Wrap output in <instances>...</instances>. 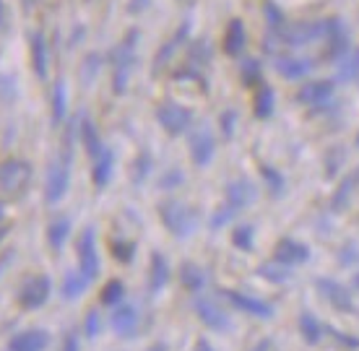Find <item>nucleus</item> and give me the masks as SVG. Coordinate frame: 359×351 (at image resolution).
I'll return each instance as SVG.
<instances>
[{
    "mask_svg": "<svg viewBox=\"0 0 359 351\" xmlns=\"http://www.w3.org/2000/svg\"><path fill=\"white\" fill-rule=\"evenodd\" d=\"M273 89H269V86H263L261 91H258V97H255V104H252V109H255V117L258 120H269L271 115H273Z\"/></svg>",
    "mask_w": 359,
    "mask_h": 351,
    "instance_id": "f704fd0d",
    "label": "nucleus"
},
{
    "mask_svg": "<svg viewBox=\"0 0 359 351\" xmlns=\"http://www.w3.org/2000/svg\"><path fill=\"white\" fill-rule=\"evenodd\" d=\"M53 341V336L42 331V328H27V331H18L8 338L11 351H45Z\"/></svg>",
    "mask_w": 359,
    "mask_h": 351,
    "instance_id": "2eb2a0df",
    "label": "nucleus"
},
{
    "mask_svg": "<svg viewBox=\"0 0 359 351\" xmlns=\"http://www.w3.org/2000/svg\"><path fill=\"white\" fill-rule=\"evenodd\" d=\"M357 180H359V172H351L349 177L339 185V190L333 193V200H331V208L339 214V211H346V206H349L351 200V193H354V188H357Z\"/></svg>",
    "mask_w": 359,
    "mask_h": 351,
    "instance_id": "2f4dec72",
    "label": "nucleus"
},
{
    "mask_svg": "<svg viewBox=\"0 0 359 351\" xmlns=\"http://www.w3.org/2000/svg\"><path fill=\"white\" fill-rule=\"evenodd\" d=\"M99 333H102V315H99V310H89L83 315V336L86 338H97Z\"/></svg>",
    "mask_w": 359,
    "mask_h": 351,
    "instance_id": "58836bf2",
    "label": "nucleus"
},
{
    "mask_svg": "<svg viewBox=\"0 0 359 351\" xmlns=\"http://www.w3.org/2000/svg\"><path fill=\"white\" fill-rule=\"evenodd\" d=\"M170 276H172V268L167 255L164 252H151V258H149V273H146L149 294H159L170 284Z\"/></svg>",
    "mask_w": 359,
    "mask_h": 351,
    "instance_id": "dca6fc26",
    "label": "nucleus"
},
{
    "mask_svg": "<svg viewBox=\"0 0 359 351\" xmlns=\"http://www.w3.org/2000/svg\"><path fill=\"white\" fill-rule=\"evenodd\" d=\"M42 0H21V6H24V11L27 13H32V11H36V6H39Z\"/></svg>",
    "mask_w": 359,
    "mask_h": 351,
    "instance_id": "603ef678",
    "label": "nucleus"
},
{
    "mask_svg": "<svg viewBox=\"0 0 359 351\" xmlns=\"http://www.w3.org/2000/svg\"><path fill=\"white\" fill-rule=\"evenodd\" d=\"M188 34H190V21H182V24H180V27L170 34V39H167V42H162V45H159V50L154 53L151 73H162L164 68L172 63V57H175V53H177L180 47L185 45Z\"/></svg>",
    "mask_w": 359,
    "mask_h": 351,
    "instance_id": "f8f14e48",
    "label": "nucleus"
},
{
    "mask_svg": "<svg viewBox=\"0 0 359 351\" xmlns=\"http://www.w3.org/2000/svg\"><path fill=\"white\" fill-rule=\"evenodd\" d=\"M71 232H73V219L68 214H57V216L50 219V224H47V245H50V250L60 252L68 245L71 240Z\"/></svg>",
    "mask_w": 359,
    "mask_h": 351,
    "instance_id": "a211bd4d",
    "label": "nucleus"
},
{
    "mask_svg": "<svg viewBox=\"0 0 359 351\" xmlns=\"http://www.w3.org/2000/svg\"><path fill=\"white\" fill-rule=\"evenodd\" d=\"M154 0H128L126 3V13L128 16H141V13H146L149 11V6H151Z\"/></svg>",
    "mask_w": 359,
    "mask_h": 351,
    "instance_id": "c03bdc74",
    "label": "nucleus"
},
{
    "mask_svg": "<svg viewBox=\"0 0 359 351\" xmlns=\"http://www.w3.org/2000/svg\"><path fill=\"white\" fill-rule=\"evenodd\" d=\"M60 351H81V341H79V333H76V331H65L63 349Z\"/></svg>",
    "mask_w": 359,
    "mask_h": 351,
    "instance_id": "49530a36",
    "label": "nucleus"
},
{
    "mask_svg": "<svg viewBox=\"0 0 359 351\" xmlns=\"http://www.w3.org/2000/svg\"><path fill=\"white\" fill-rule=\"evenodd\" d=\"M263 174L269 177V185L273 190H281V180H278V172H273V170H269V167H263Z\"/></svg>",
    "mask_w": 359,
    "mask_h": 351,
    "instance_id": "8fccbe9b",
    "label": "nucleus"
},
{
    "mask_svg": "<svg viewBox=\"0 0 359 351\" xmlns=\"http://www.w3.org/2000/svg\"><path fill=\"white\" fill-rule=\"evenodd\" d=\"M325 29L328 24H320V21H294V24H289L284 27L281 32H276L281 36V42H287L292 47H302V45H310L315 39H320L325 34Z\"/></svg>",
    "mask_w": 359,
    "mask_h": 351,
    "instance_id": "9d476101",
    "label": "nucleus"
},
{
    "mask_svg": "<svg viewBox=\"0 0 359 351\" xmlns=\"http://www.w3.org/2000/svg\"><path fill=\"white\" fill-rule=\"evenodd\" d=\"M151 170H154L151 153H149V151H141L133 159V167H130V180H133V185H144V182L149 180Z\"/></svg>",
    "mask_w": 359,
    "mask_h": 351,
    "instance_id": "473e14b6",
    "label": "nucleus"
},
{
    "mask_svg": "<svg viewBox=\"0 0 359 351\" xmlns=\"http://www.w3.org/2000/svg\"><path fill=\"white\" fill-rule=\"evenodd\" d=\"M11 261H13V250H3V252H0V276H3V270L11 266Z\"/></svg>",
    "mask_w": 359,
    "mask_h": 351,
    "instance_id": "3c124183",
    "label": "nucleus"
},
{
    "mask_svg": "<svg viewBox=\"0 0 359 351\" xmlns=\"http://www.w3.org/2000/svg\"><path fill=\"white\" fill-rule=\"evenodd\" d=\"M315 63L307 60V57H299V55H281L276 60V71L284 76V78H302L313 71Z\"/></svg>",
    "mask_w": 359,
    "mask_h": 351,
    "instance_id": "5701e85b",
    "label": "nucleus"
},
{
    "mask_svg": "<svg viewBox=\"0 0 359 351\" xmlns=\"http://www.w3.org/2000/svg\"><path fill=\"white\" fill-rule=\"evenodd\" d=\"M333 97V81H313L302 86L299 94H297V99L302 102V104H323Z\"/></svg>",
    "mask_w": 359,
    "mask_h": 351,
    "instance_id": "393cba45",
    "label": "nucleus"
},
{
    "mask_svg": "<svg viewBox=\"0 0 359 351\" xmlns=\"http://www.w3.org/2000/svg\"><path fill=\"white\" fill-rule=\"evenodd\" d=\"M68 120V83L65 78H55L53 89H50V125L60 130Z\"/></svg>",
    "mask_w": 359,
    "mask_h": 351,
    "instance_id": "4468645a",
    "label": "nucleus"
},
{
    "mask_svg": "<svg viewBox=\"0 0 359 351\" xmlns=\"http://www.w3.org/2000/svg\"><path fill=\"white\" fill-rule=\"evenodd\" d=\"M359 78V47L349 50V53L341 57V65H339V81L349 83Z\"/></svg>",
    "mask_w": 359,
    "mask_h": 351,
    "instance_id": "72a5a7b5",
    "label": "nucleus"
},
{
    "mask_svg": "<svg viewBox=\"0 0 359 351\" xmlns=\"http://www.w3.org/2000/svg\"><path fill=\"white\" fill-rule=\"evenodd\" d=\"M328 57L331 60H341L344 55L349 53V32L344 27V21L339 18H333L328 21Z\"/></svg>",
    "mask_w": 359,
    "mask_h": 351,
    "instance_id": "412c9836",
    "label": "nucleus"
},
{
    "mask_svg": "<svg viewBox=\"0 0 359 351\" xmlns=\"http://www.w3.org/2000/svg\"><path fill=\"white\" fill-rule=\"evenodd\" d=\"M299 328H302V336H305L307 343L320 341V323H318L310 312H302V317H299Z\"/></svg>",
    "mask_w": 359,
    "mask_h": 351,
    "instance_id": "e433bc0d",
    "label": "nucleus"
},
{
    "mask_svg": "<svg viewBox=\"0 0 359 351\" xmlns=\"http://www.w3.org/2000/svg\"><path fill=\"white\" fill-rule=\"evenodd\" d=\"M232 242L240 247V250H250L252 247V229L248 224H243V226H237L232 232Z\"/></svg>",
    "mask_w": 359,
    "mask_h": 351,
    "instance_id": "a19ab883",
    "label": "nucleus"
},
{
    "mask_svg": "<svg viewBox=\"0 0 359 351\" xmlns=\"http://www.w3.org/2000/svg\"><path fill=\"white\" fill-rule=\"evenodd\" d=\"M50 294H53V279L47 273H34V276H29L21 284L16 299L24 310H42L47 305Z\"/></svg>",
    "mask_w": 359,
    "mask_h": 351,
    "instance_id": "0eeeda50",
    "label": "nucleus"
},
{
    "mask_svg": "<svg viewBox=\"0 0 359 351\" xmlns=\"http://www.w3.org/2000/svg\"><path fill=\"white\" fill-rule=\"evenodd\" d=\"M196 351H214V349H211V343H208L206 338H201V341L196 343Z\"/></svg>",
    "mask_w": 359,
    "mask_h": 351,
    "instance_id": "864d4df0",
    "label": "nucleus"
},
{
    "mask_svg": "<svg viewBox=\"0 0 359 351\" xmlns=\"http://www.w3.org/2000/svg\"><path fill=\"white\" fill-rule=\"evenodd\" d=\"M182 180H185V174H182L180 170H167L162 174V180H159V188H162V190L180 188V185H182Z\"/></svg>",
    "mask_w": 359,
    "mask_h": 351,
    "instance_id": "79ce46f5",
    "label": "nucleus"
},
{
    "mask_svg": "<svg viewBox=\"0 0 359 351\" xmlns=\"http://www.w3.org/2000/svg\"><path fill=\"white\" fill-rule=\"evenodd\" d=\"M120 302H126V284L120 279H109L104 287H102V291H99V305L102 307H117Z\"/></svg>",
    "mask_w": 359,
    "mask_h": 351,
    "instance_id": "7c9ffc66",
    "label": "nucleus"
},
{
    "mask_svg": "<svg viewBox=\"0 0 359 351\" xmlns=\"http://www.w3.org/2000/svg\"><path fill=\"white\" fill-rule=\"evenodd\" d=\"M318 291L323 294L333 307H339L344 312H349L351 310V294L346 289L339 284V281H328V279H320L318 281Z\"/></svg>",
    "mask_w": 359,
    "mask_h": 351,
    "instance_id": "b1692460",
    "label": "nucleus"
},
{
    "mask_svg": "<svg viewBox=\"0 0 359 351\" xmlns=\"http://www.w3.org/2000/svg\"><path fill=\"white\" fill-rule=\"evenodd\" d=\"M79 133H81V146H83V151H86V156H89V162L107 149L104 141H102L99 125L94 123V117H89L83 109H81V130H79Z\"/></svg>",
    "mask_w": 359,
    "mask_h": 351,
    "instance_id": "6ab92c4d",
    "label": "nucleus"
},
{
    "mask_svg": "<svg viewBox=\"0 0 359 351\" xmlns=\"http://www.w3.org/2000/svg\"><path fill=\"white\" fill-rule=\"evenodd\" d=\"M135 242L133 240H128V237H109V252H112V258H115L120 266H130L135 258Z\"/></svg>",
    "mask_w": 359,
    "mask_h": 351,
    "instance_id": "c756f323",
    "label": "nucleus"
},
{
    "mask_svg": "<svg viewBox=\"0 0 359 351\" xmlns=\"http://www.w3.org/2000/svg\"><path fill=\"white\" fill-rule=\"evenodd\" d=\"M149 351H167V346H164V343H154V346Z\"/></svg>",
    "mask_w": 359,
    "mask_h": 351,
    "instance_id": "5fc2aeb1",
    "label": "nucleus"
},
{
    "mask_svg": "<svg viewBox=\"0 0 359 351\" xmlns=\"http://www.w3.org/2000/svg\"><path fill=\"white\" fill-rule=\"evenodd\" d=\"M245 42H248V34H245V24L240 21V18H232V21L226 24V32H224V53L232 55V57L243 55Z\"/></svg>",
    "mask_w": 359,
    "mask_h": 351,
    "instance_id": "a878e982",
    "label": "nucleus"
},
{
    "mask_svg": "<svg viewBox=\"0 0 359 351\" xmlns=\"http://www.w3.org/2000/svg\"><path fill=\"white\" fill-rule=\"evenodd\" d=\"M234 123H237V115H234L232 109H226L224 115H222V135H224L226 141H229L234 133Z\"/></svg>",
    "mask_w": 359,
    "mask_h": 351,
    "instance_id": "a18cd8bd",
    "label": "nucleus"
},
{
    "mask_svg": "<svg viewBox=\"0 0 359 351\" xmlns=\"http://www.w3.org/2000/svg\"><path fill=\"white\" fill-rule=\"evenodd\" d=\"M91 281L83 276L81 270L76 268V270H68L63 276V284H60V297L65 299V302H73V299H79L89 289Z\"/></svg>",
    "mask_w": 359,
    "mask_h": 351,
    "instance_id": "bb28decb",
    "label": "nucleus"
},
{
    "mask_svg": "<svg viewBox=\"0 0 359 351\" xmlns=\"http://www.w3.org/2000/svg\"><path fill=\"white\" fill-rule=\"evenodd\" d=\"M115 151L112 149H104V151L91 159V182L97 190H104L112 182V174H115Z\"/></svg>",
    "mask_w": 359,
    "mask_h": 351,
    "instance_id": "f3484780",
    "label": "nucleus"
},
{
    "mask_svg": "<svg viewBox=\"0 0 359 351\" xmlns=\"http://www.w3.org/2000/svg\"><path fill=\"white\" fill-rule=\"evenodd\" d=\"M86 3H89V0H86Z\"/></svg>",
    "mask_w": 359,
    "mask_h": 351,
    "instance_id": "bf43d9fd",
    "label": "nucleus"
},
{
    "mask_svg": "<svg viewBox=\"0 0 359 351\" xmlns=\"http://www.w3.org/2000/svg\"><path fill=\"white\" fill-rule=\"evenodd\" d=\"M156 123L162 125V130L167 135H182L188 133L193 125V112L188 107H182L177 102H162L156 107Z\"/></svg>",
    "mask_w": 359,
    "mask_h": 351,
    "instance_id": "6e6552de",
    "label": "nucleus"
},
{
    "mask_svg": "<svg viewBox=\"0 0 359 351\" xmlns=\"http://www.w3.org/2000/svg\"><path fill=\"white\" fill-rule=\"evenodd\" d=\"M310 258V250H307L302 242H297V240H281L276 245V250H273V261L278 266H299V263H305Z\"/></svg>",
    "mask_w": 359,
    "mask_h": 351,
    "instance_id": "aec40b11",
    "label": "nucleus"
},
{
    "mask_svg": "<svg viewBox=\"0 0 359 351\" xmlns=\"http://www.w3.org/2000/svg\"><path fill=\"white\" fill-rule=\"evenodd\" d=\"M188 149H190V159H193L196 167H208L216 151V138L211 133V128L208 125L193 128L188 135Z\"/></svg>",
    "mask_w": 359,
    "mask_h": 351,
    "instance_id": "1a4fd4ad",
    "label": "nucleus"
},
{
    "mask_svg": "<svg viewBox=\"0 0 359 351\" xmlns=\"http://www.w3.org/2000/svg\"><path fill=\"white\" fill-rule=\"evenodd\" d=\"M266 21H269V27L273 29V32H278L281 24H284V16H281V11H278L273 3H266Z\"/></svg>",
    "mask_w": 359,
    "mask_h": 351,
    "instance_id": "37998d69",
    "label": "nucleus"
},
{
    "mask_svg": "<svg viewBox=\"0 0 359 351\" xmlns=\"http://www.w3.org/2000/svg\"><path fill=\"white\" fill-rule=\"evenodd\" d=\"M83 39H86V27H81V24H79V27L73 29V36L68 39V47H71V50H76V47L81 45Z\"/></svg>",
    "mask_w": 359,
    "mask_h": 351,
    "instance_id": "de8ad7c7",
    "label": "nucleus"
},
{
    "mask_svg": "<svg viewBox=\"0 0 359 351\" xmlns=\"http://www.w3.org/2000/svg\"><path fill=\"white\" fill-rule=\"evenodd\" d=\"M16 78L11 76V73H0V99L8 102V104H13L16 102Z\"/></svg>",
    "mask_w": 359,
    "mask_h": 351,
    "instance_id": "4c0bfd02",
    "label": "nucleus"
},
{
    "mask_svg": "<svg viewBox=\"0 0 359 351\" xmlns=\"http://www.w3.org/2000/svg\"><path fill=\"white\" fill-rule=\"evenodd\" d=\"M3 214H6V206H3V200H0V221H3Z\"/></svg>",
    "mask_w": 359,
    "mask_h": 351,
    "instance_id": "6e6d98bb",
    "label": "nucleus"
},
{
    "mask_svg": "<svg viewBox=\"0 0 359 351\" xmlns=\"http://www.w3.org/2000/svg\"><path fill=\"white\" fill-rule=\"evenodd\" d=\"M6 351H11V349H6Z\"/></svg>",
    "mask_w": 359,
    "mask_h": 351,
    "instance_id": "13d9d810",
    "label": "nucleus"
},
{
    "mask_svg": "<svg viewBox=\"0 0 359 351\" xmlns=\"http://www.w3.org/2000/svg\"><path fill=\"white\" fill-rule=\"evenodd\" d=\"M255 195H258V190L252 188L248 180H234L226 188L222 208L211 216V229H222L224 224H229L240 211H245V208L250 206L252 200H255Z\"/></svg>",
    "mask_w": 359,
    "mask_h": 351,
    "instance_id": "20e7f679",
    "label": "nucleus"
},
{
    "mask_svg": "<svg viewBox=\"0 0 359 351\" xmlns=\"http://www.w3.org/2000/svg\"><path fill=\"white\" fill-rule=\"evenodd\" d=\"M32 164L24 159H3L0 162V195L6 200H21L32 188Z\"/></svg>",
    "mask_w": 359,
    "mask_h": 351,
    "instance_id": "f03ea898",
    "label": "nucleus"
},
{
    "mask_svg": "<svg viewBox=\"0 0 359 351\" xmlns=\"http://www.w3.org/2000/svg\"><path fill=\"white\" fill-rule=\"evenodd\" d=\"M29 45V63L32 71L39 81H47L50 76V65H53V45H50V36L45 29H32L27 36Z\"/></svg>",
    "mask_w": 359,
    "mask_h": 351,
    "instance_id": "423d86ee",
    "label": "nucleus"
},
{
    "mask_svg": "<svg viewBox=\"0 0 359 351\" xmlns=\"http://www.w3.org/2000/svg\"><path fill=\"white\" fill-rule=\"evenodd\" d=\"M357 146H359V135H357Z\"/></svg>",
    "mask_w": 359,
    "mask_h": 351,
    "instance_id": "4d7b16f0",
    "label": "nucleus"
},
{
    "mask_svg": "<svg viewBox=\"0 0 359 351\" xmlns=\"http://www.w3.org/2000/svg\"><path fill=\"white\" fill-rule=\"evenodd\" d=\"M243 81L248 83V86L261 81V63H258L255 57H250V60H245L243 63Z\"/></svg>",
    "mask_w": 359,
    "mask_h": 351,
    "instance_id": "ea45409f",
    "label": "nucleus"
},
{
    "mask_svg": "<svg viewBox=\"0 0 359 351\" xmlns=\"http://www.w3.org/2000/svg\"><path fill=\"white\" fill-rule=\"evenodd\" d=\"M180 284L188 289V291H201V289L206 287V270L201 268L198 263L193 261H185L180 266Z\"/></svg>",
    "mask_w": 359,
    "mask_h": 351,
    "instance_id": "cd10ccee",
    "label": "nucleus"
},
{
    "mask_svg": "<svg viewBox=\"0 0 359 351\" xmlns=\"http://www.w3.org/2000/svg\"><path fill=\"white\" fill-rule=\"evenodd\" d=\"M76 258H79V270L94 284L102 273V261L97 250V226L86 224L76 237Z\"/></svg>",
    "mask_w": 359,
    "mask_h": 351,
    "instance_id": "39448f33",
    "label": "nucleus"
},
{
    "mask_svg": "<svg viewBox=\"0 0 359 351\" xmlns=\"http://www.w3.org/2000/svg\"><path fill=\"white\" fill-rule=\"evenodd\" d=\"M159 219H162L164 229L172 234V237H180L185 240L198 229V211L188 203H182L177 198H167L159 203Z\"/></svg>",
    "mask_w": 359,
    "mask_h": 351,
    "instance_id": "7ed1b4c3",
    "label": "nucleus"
},
{
    "mask_svg": "<svg viewBox=\"0 0 359 351\" xmlns=\"http://www.w3.org/2000/svg\"><path fill=\"white\" fill-rule=\"evenodd\" d=\"M138 323H141V315H138V307L133 302H120L109 310V325L120 338H133L138 333Z\"/></svg>",
    "mask_w": 359,
    "mask_h": 351,
    "instance_id": "9b49d317",
    "label": "nucleus"
},
{
    "mask_svg": "<svg viewBox=\"0 0 359 351\" xmlns=\"http://www.w3.org/2000/svg\"><path fill=\"white\" fill-rule=\"evenodd\" d=\"M138 42H141V32L138 29H128L126 34L117 39L107 55L109 65V89L112 94L123 97L130 86L135 71V60H138Z\"/></svg>",
    "mask_w": 359,
    "mask_h": 351,
    "instance_id": "f257e3e1",
    "label": "nucleus"
},
{
    "mask_svg": "<svg viewBox=\"0 0 359 351\" xmlns=\"http://www.w3.org/2000/svg\"><path fill=\"white\" fill-rule=\"evenodd\" d=\"M208 60H211V47H208L206 39H198V42H193L188 50V63L196 65V68H201V65H206Z\"/></svg>",
    "mask_w": 359,
    "mask_h": 351,
    "instance_id": "c9c22d12",
    "label": "nucleus"
},
{
    "mask_svg": "<svg viewBox=\"0 0 359 351\" xmlns=\"http://www.w3.org/2000/svg\"><path fill=\"white\" fill-rule=\"evenodd\" d=\"M193 310H196V315L201 317V323L208 325L211 331H219V333H224L226 328H229V315H226V310L219 302L208 297H198L193 302Z\"/></svg>",
    "mask_w": 359,
    "mask_h": 351,
    "instance_id": "ddd939ff",
    "label": "nucleus"
},
{
    "mask_svg": "<svg viewBox=\"0 0 359 351\" xmlns=\"http://www.w3.org/2000/svg\"><path fill=\"white\" fill-rule=\"evenodd\" d=\"M11 29V16H8V6L0 0V32H8Z\"/></svg>",
    "mask_w": 359,
    "mask_h": 351,
    "instance_id": "09e8293b",
    "label": "nucleus"
},
{
    "mask_svg": "<svg viewBox=\"0 0 359 351\" xmlns=\"http://www.w3.org/2000/svg\"><path fill=\"white\" fill-rule=\"evenodd\" d=\"M224 297L229 299V305H234L237 310H243V312H250V315H255V317L273 315L271 305H266L261 299H252V297H248V294H240V291H229V289L224 291Z\"/></svg>",
    "mask_w": 359,
    "mask_h": 351,
    "instance_id": "4be33fe9",
    "label": "nucleus"
},
{
    "mask_svg": "<svg viewBox=\"0 0 359 351\" xmlns=\"http://www.w3.org/2000/svg\"><path fill=\"white\" fill-rule=\"evenodd\" d=\"M104 57H102V53H97V50H91V53L83 55L81 65H79V76H81V83L83 86H89V83L97 81V76L102 73V68H104Z\"/></svg>",
    "mask_w": 359,
    "mask_h": 351,
    "instance_id": "c85d7f7f",
    "label": "nucleus"
}]
</instances>
